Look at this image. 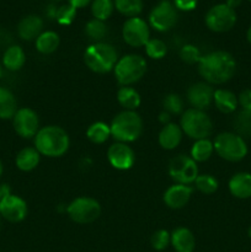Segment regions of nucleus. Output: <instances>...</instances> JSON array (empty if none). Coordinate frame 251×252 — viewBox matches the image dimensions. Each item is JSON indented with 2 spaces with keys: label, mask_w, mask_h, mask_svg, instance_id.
Here are the masks:
<instances>
[{
  "label": "nucleus",
  "mask_w": 251,
  "mask_h": 252,
  "mask_svg": "<svg viewBox=\"0 0 251 252\" xmlns=\"http://www.w3.org/2000/svg\"><path fill=\"white\" fill-rule=\"evenodd\" d=\"M249 1H251V0H249Z\"/></svg>",
  "instance_id": "52"
},
{
  "label": "nucleus",
  "mask_w": 251,
  "mask_h": 252,
  "mask_svg": "<svg viewBox=\"0 0 251 252\" xmlns=\"http://www.w3.org/2000/svg\"><path fill=\"white\" fill-rule=\"evenodd\" d=\"M70 139L65 130L58 126H46L39 128L34 137V148L43 157H63L69 149Z\"/></svg>",
  "instance_id": "2"
},
{
  "label": "nucleus",
  "mask_w": 251,
  "mask_h": 252,
  "mask_svg": "<svg viewBox=\"0 0 251 252\" xmlns=\"http://www.w3.org/2000/svg\"><path fill=\"white\" fill-rule=\"evenodd\" d=\"M180 127L188 138L194 140L207 139L213 132V122L204 111L188 108L181 116Z\"/></svg>",
  "instance_id": "5"
},
{
  "label": "nucleus",
  "mask_w": 251,
  "mask_h": 252,
  "mask_svg": "<svg viewBox=\"0 0 251 252\" xmlns=\"http://www.w3.org/2000/svg\"><path fill=\"white\" fill-rule=\"evenodd\" d=\"M117 51L106 42H96L90 44L84 52V62L91 71L105 74L113 70L118 62Z\"/></svg>",
  "instance_id": "3"
},
{
  "label": "nucleus",
  "mask_w": 251,
  "mask_h": 252,
  "mask_svg": "<svg viewBox=\"0 0 251 252\" xmlns=\"http://www.w3.org/2000/svg\"><path fill=\"white\" fill-rule=\"evenodd\" d=\"M2 170H4V167H2V162H1V160H0V177H1V175H2Z\"/></svg>",
  "instance_id": "47"
},
{
  "label": "nucleus",
  "mask_w": 251,
  "mask_h": 252,
  "mask_svg": "<svg viewBox=\"0 0 251 252\" xmlns=\"http://www.w3.org/2000/svg\"><path fill=\"white\" fill-rule=\"evenodd\" d=\"M93 0H68V4H70L71 6L75 7L76 10L81 9V7L88 6Z\"/></svg>",
  "instance_id": "42"
},
{
  "label": "nucleus",
  "mask_w": 251,
  "mask_h": 252,
  "mask_svg": "<svg viewBox=\"0 0 251 252\" xmlns=\"http://www.w3.org/2000/svg\"><path fill=\"white\" fill-rule=\"evenodd\" d=\"M239 105L243 107V110H251V89L241 91L238 97Z\"/></svg>",
  "instance_id": "41"
},
{
  "label": "nucleus",
  "mask_w": 251,
  "mask_h": 252,
  "mask_svg": "<svg viewBox=\"0 0 251 252\" xmlns=\"http://www.w3.org/2000/svg\"><path fill=\"white\" fill-rule=\"evenodd\" d=\"M61 43L59 34L54 31H43L36 38V49L42 54H52L57 51Z\"/></svg>",
  "instance_id": "27"
},
{
  "label": "nucleus",
  "mask_w": 251,
  "mask_h": 252,
  "mask_svg": "<svg viewBox=\"0 0 251 252\" xmlns=\"http://www.w3.org/2000/svg\"><path fill=\"white\" fill-rule=\"evenodd\" d=\"M111 135L120 143H132L142 135L143 120L135 111H122L110 125Z\"/></svg>",
  "instance_id": "4"
},
{
  "label": "nucleus",
  "mask_w": 251,
  "mask_h": 252,
  "mask_svg": "<svg viewBox=\"0 0 251 252\" xmlns=\"http://www.w3.org/2000/svg\"><path fill=\"white\" fill-rule=\"evenodd\" d=\"M17 110L14 94L9 89L0 86V120H11Z\"/></svg>",
  "instance_id": "25"
},
{
  "label": "nucleus",
  "mask_w": 251,
  "mask_h": 252,
  "mask_svg": "<svg viewBox=\"0 0 251 252\" xmlns=\"http://www.w3.org/2000/svg\"><path fill=\"white\" fill-rule=\"evenodd\" d=\"M150 243H152V246L154 250H165V249L171 244V234L167 230H164V229L155 231V233L153 234Z\"/></svg>",
  "instance_id": "37"
},
{
  "label": "nucleus",
  "mask_w": 251,
  "mask_h": 252,
  "mask_svg": "<svg viewBox=\"0 0 251 252\" xmlns=\"http://www.w3.org/2000/svg\"><path fill=\"white\" fill-rule=\"evenodd\" d=\"M115 9L127 17H137L143 11V0H113Z\"/></svg>",
  "instance_id": "30"
},
{
  "label": "nucleus",
  "mask_w": 251,
  "mask_h": 252,
  "mask_svg": "<svg viewBox=\"0 0 251 252\" xmlns=\"http://www.w3.org/2000/svg\"><path fill=\"white\" fill-rule=\"evenodd\" d=\"M0 221H1V216H0Z\"/></svg>",
  "instance_id": "51"
},
{
  "label": "nucleus",
  "mask_w": 251,
  "mask_h": 252,
  "mask_svg": "<svg viewBox=\"0 0 251 252\" xmlns=\"http://www.w3.org/2000/svg\"><path fill=\"white\" fill-rule=\"evenodd\" d=\"M107 32L108 29L105 21H101V20L93 19L85 25V34L91 41H94V43L103 42V38L107 36Z\"/></svg>",
  "instance_id": "31"
},
{
  "label": "nucleus",
  "mask_w": 251,
  "mask_h": 252,
  "mask_svg": "<svg viewBox=\"0 0 251 252\" xmlns=\"http://www.w3.org/2000/svg\"><path fill=\"white\" fill-rule=\"evenodd\" d=\"M0 216L10 223H20L27 216V204L21 197L9 194L0 202Z\"/></svg>",
  "instance_id": "14"
},
{
  "label": "nucleus",
  "mask_w": 251,
  "mask_h": 252,
  "mask_svg": "<svg viewBox=\"0 0 251 252\" xmlns=\"http://www.w3.org/2000/svg\"><path fill=\"white\" fill-rule=\"evenodd\" d=\"M249 235L251 236V228H250V230H249Z\"/></svg>",
  "instance_id": "49"
},
{
  "label": "nucleus",
  "mask_w": 251,
  "mask_h": 252,
  "mask_svg": "<svg viewBox=\"0 0 251 252\" xmlns=\"http://www.w3.org/2000/svg\"><path fill=\"white\" fill-rule=\"evenodd\" d=\"M115 76L122 86H130L138 83L147 73V62L139 54H127L118 59Z\"/></svg>",
  "instance_id": "6"
},
{
  "label": "nucleus",
  "mask_w": 251,
  "mask_h": 252,
  "mask_svg": "<svg viewBox=\"0 0 251 252\" xmlns=\"http://www.w3.org/2000/svg\"><path fill=\"white\" fill-rule=\"evenodd\" d=\"M107 159L117 170H129L134 165L135 154L127 143L116 142L107 150Z\"/></svg>",
  "instance_id": "15"
},
{
  "label": "nucleus",
  "mask_w": 251,
  "mask_h": 252,
  "mask_svg": "<svg viewBox=\"0 0 251 252\" xmlns=\"http://www.w3.org/2000/svg\"><path fill=\"white\" fill-rule=\"evenodd\" d=\"M53 1H62V0H53Z\"/></svg>",
  "instance_id": "50"
},
{
  "label": "nucleus",
  "mask_w": 251,
  "mask_h": 252,
  "mask_svg": "<svg viewBox=\"0 0 251 252\" xmlns=\"http://www.w3.org/2000/svg\"><path fill=\"white\" fill-rule=\"evenodd\" d=\"M229 191L235 198L248 199L251 197V174L238 172L229 180Z\"/></svg>",
  "instance_id": "19"
},
{
  "label": "nucleus",
  "mask_w": 251,
  "mask_h": 252,
  "mask_svg": "<svg viewBox=\"0 0 251 252\" xmlns=\"http://www.w3.org/2000/svg\"><path fill=\"white\" fill-rule=\"evenodd\" d=\"M171 245L176 252H193L196 248L194 235L189 229L180 226L171 233Z\"/></svg>",
  "instance_id": "21"
},
{
  "label": "nucleus",
  "mask_w": 251,
  "mask_h": 252,
  "mask_svg": "<svg viewBox=\"0 0 251 252\" xmlns=\"http://www.w3.org/2000/svg\"><path fill=\"white\" fill-rule=\"evenodd\" d=\"M76 15V9L70 4L62 5L58 7L56 15V20L61 25H70L74 21Z\"/></svg>",
  "instance_id": "39"
},
{
  "label": "nucleus",
  "mask_w": 251,
  "mask_h": 252,
  "mask_svg": "<svg viewBox=\"0 0 251 252\" xmlns=\"http://www.w3.org/2000/svg\"><path fill=\"white\" fill-rule=\"evenodd\" d=\"M169 175L176 184L191 185L194 184L198 176V166L191 157L177 155L170 161Z\"/></svg>",
  "instance_id": "9"
},
{
  "label": "nucleus",
  "mask_w": 251,
  "mask_h": 252,
  "mask_svg": "<svg viewBox=\"0 0 251 252\" xmlns=\"http://www.w3.org/2000/svg\"><path fill=\"white\" fill-rule=\"evenodd\" d=\"M69 218L78 224H90L101 214V206L95 198L79 197L66 207Z\"/></svg>",
  "instance_id": "8"
},
{
  "label": "nucleus",
  "mask_w": 251,
  "mask_h": 252,
  "mask_svg": "<svg viewBox=\"0 0 251 252\" xmlns=\"http://www.w3.org/2000/svg\"><path fill=\"white\" fill-rule=\"evenodd\" d=\"M214 90L208 83L193 84L187 90V100L191 103L192 108L207 110L213 103Z\"/></svg>",
  "instance_id": "16"
},
{
  "label": "nucleus",
  "mask_w": 251,
  "mask_h": 252,
  "mask_svg": "<svg viewBox=\"0 0 251 252\" xmlns=\"http://www.w3.org/2000/svg\"><path fill=\"white\" fill-rule=\"evenodd\" d=\"M214 152L221 158L230 162L241 161L248 154V145L236 133L223 132L214 139Z\"/></svg>",
  "instance_id": "7"
},
{
  "label": "nucleus",
  "mask_w": 251,
  "mask_h": 252,
  "mask_svg": "<svg viewBox=\"0 0 251 252\" xmlns=\"http://www.w3.org/2000/svg\"><path fill=\"white\" fill-rule=\"evenodd\" d=\"M12 126H14L15 132L21 138H25V139L34 138L39 130L38 116L29 107L19 108L12 117Z\"/></svg>",
  "instance_id": "13"
},
{
  "label": "nucleus",
  "mask_w": 251,
  "mask_h": 252,
  "mask_svg": "<svg viewBox=\"0 0 251 252\" xmlns=\"http://www.w3.org/2000/svg\"><path fill=\"white\" fill-rule=\"evenodd\" d=\"M86 137L94 144H103L111 137L110 126L103 122H95L86 130Z\"/></svg>",
  "instance_id": "29"
},
{
  "label": "nucleus",
  "mask_w": 251,
  "mask_h": 252,
  "mask_svg": "<svg viewBox=\"0 0 251 252\" xmlns=\"http://www.w3.org/2000/svg\"><path fill=\"white\" fill-rule=\"evenodd\" d=\"M236 61L229 52L214 51L202 56L198 63V73L209 85H220L234 76Z\"/></svg>",
  "instance_id": "1"
},
{
  "label": "nucleus",
  "mask_w": 251,
  "mask_h": 252,
  "mask_svg": "<svg viewBox=\"0 0 251 252\" xmlns=\"http://www.w3.org/2000/svg\"><path fill=\"white\" fill-rule=\"evenodd\" d=\"M115 10L113 0H93L91 1V12L94 19L106 21L112 15Z\"/></svg>",
  "instance_id": "32"
},
{
  "label": "nucleus",
  "mask_w": 251,
  "mask_h": 252,
  "mask_svg": "<svg viewBox=\"0 0 251 252\" xmlns=\"http://www.w3.org/2000/svg\"><path fill=\"white\" fill-rule=\"evenodd\" d=\"M182 134H184V132H182L180 126H177L176 123H167L159 133L160 147L165 150L175 149L181 143Z\"/></svg>",
  "instance_id": "20"
},
{
  "label": "nucleus",
  "mask_w": 251,
  "mask_h": 252,
  "mask_svg": "<svg viewBox=\"0 0 251 252\" xmlns=\"http://www.w3.org/2000/svg\"><path fill=\"white\" fill-rule=\"evenodd\" d=\"M214 152V145L211 140L199 139L193 143L191 148V158L196 162H204L212 157Z\"/></svg>",
  "instance_id": "28"
},
{
  "label": "nucleus",
  "mask_w": 251,
  "mask_h": 252,
  "mask_svg": "<svg viewBox=\"0 0 251 252\" xmlns=\"http://www.w3.org/2000/svg\"><path fill=\"white\" fill-rule=\"evenodd\" d=\"M192 192H193V189L189 185L175 184L165 191L162 199L169 208L181 209L188 203Z\"/></svg>",
  "instance_id": "17"
},
{
  "label": "nucleus",
  "mask_w": 251,
  "mask_h": 252,
  "mask_svg": "<svg viewBox=\"0 0 251 252\" xmlns=\"http://www.w3.org/2000/svg\"><path fill=\"white\" fill-rule=\"evenodd\" d=\"M246 38H248V42L251 44V26L249 27L248 32H246Z\"/></svg>",
  "instance_id": "46"
},
{
  "label": "nucleus",
  "mask_w": 251,
  "mask_h": 252,
  "mask_svg": "<svg viewBox=\"0 0 251 252\" xmlns=\"http://www.w3.org/2000/svg\"><path fill=\"white\" fill-rule=\"evenodd\" d=\"M194 186H196V189H198L201 193L212 194L218 189L219 184L218 180L214 176L208 174H203L197 176L196 181H194Z\"/></svg>",
  "instance_id": "34"
},
{
  "label": "nucleus",
  "mask_w": 251,
  "mask_h": 252,
  "mask_svg": "<svg viewBox=\"0 0 251 252\" xmlns=\"http://www.w3.org/2000/svg\"><path fill=\"white\" fill-rule=\"evenodd\" d=\"M26 62V54L20 46H10L2 56V64L10 71H17L24 66Z\"/></svg>",
  "instance_id": "24"
},
{
  "label": "nucleus",
  "mask_w": 251,
  "mask_h": 252,
  "mask_svg": "<svg viewBox=\"0 0 251 252\" xmlns=\"http://www.w3.org/2000/svg\"><path fill=\"white\" fill-rule=\"evenodd\" d=\"M162 106L170 115H180L184 111V101L177 94H169L162 101Z\"/></svg>",
  "instance_id": "36"
},
{
  "label": "nucleus",
  "mask_w": 251,
  "mask_h": 252,
  "mask_svg": "<svg viewBox=\"0 0 251 252\" xmlns=\"http://www.w3.org/2000/svg\"><path fill=\"white\" fill-rule=\"evenodd\" d=\"M43 32V20L37 15H27L20 20L17 33L24 41H33Z\"/></svg>",
  "instance_id": "18"
},
{
  "label": "nucleus",
  "mask_w": 251,
  "mask_h": 252,
  "mask_svg": "<svg viewBox=\"0 0 251 252\" xmlns=\"http://www.w3.org/2000/svg\"><path fill=\"white\" fill-rule=\"evenodd\" d=\"M145 53L152 59H161L166 56L167 47L164 41L159 38H150L145 44Z\"/></svg>",
  "instance_id": "35"
},
{
  "label": "nucleus",
  "mask_w": 251,
  "mask_h": 252,
  "mask_svg": "<svg viewBox=\"0 0 251 252\" xmlns=\"http://www.w3.org/2000/svg\"><path fill=\"white\" fill-rule=\"evenodd\" d=\"M170 118H171V115H170V113H167L166 111H164V112L160 113L159 121L161 123H164V126H165V125H167V123H170Z\"/></svg>",
  "instance_id": "44"
},
{
  "label": "nucleus",
  "mask_w": 251,
  "mask_h": 252,
  "mask_svg": "<svg viewBox=\"0 0 251 252\" xmlns=\"http://www.w3.org/2000/svg\"><path fill=\"white\" fill-rule=\"evenodd\" d=\"M236 134L243 138H251V110H241L234 120Z\"/></svg>",
  "instance_id": "33"
},
{
  "label": "nucleus",
  "mask_w": 251,
  "mask_h": 252,
  "mask_svg": "<svg viewBox=\"0 0 251 252\" xmlns=\"http://www.w3.org/2000/svg\"><path fill=\"white\" fill-rule=\"evenodd\" d=\"M177 22V9L167 0L160 1L153 7L149 14V24L159 32H166L171 30Z\"/></svg>",
  "instance_id": "12"
},
{
  "label": "nucleus",
  "mask_w": 251,
  "mask_h": 252,
  "mask_svg": "<svg viewBox=\"0 0 251 252\" xmlns=\"http://www.w3.org/2000/svg\"><path fill=\"white\" fill-rule=\"evenodd\" d=\"M241 1H243V0H226L225 4L228 5L229 7H231V9L235 10V7H238L239 5L241 4Z\"/></svg>",
  "instance_id": "45"
},
{
  "label": "nucleus",
  "mask_w": 251,
  "mask_h": 252,
  "mask_svg": "<svg viewBox=\"0 0 251 252\" xmlns=\"http://www.w3.org/2000/svg\"><path fill=\"white\" fill-rule=\"evenodd\" d=\"M198 0H174V6L181 11H191L196 9Z\"/></svg>",
  "instance_id": "40"
},
{
  "label": "nucleus",
  "mask_w": 251,
  "mask_h": 252,
  "mask_svg": "<svg viewBox=\"0 0 251 252\" xmlns=\"http://www.w3.org/2000/svg\"><path fill=\"white\" fill-rule=\"evenodd\" d=\"M213 102L216 107L218 108V111H220L221 113H225V115L233 113L239 105L235 94L225 90V89H218V90L214 91Z\"/></svg>",
  "instance_id": "22"
},
{
  "label": "nucleus",
  "mask_w": 251,
  "mask_h": 252,
  "mask_svg": "<svg viewBox=\"0 0 251 252\" xmlns=\"http://www.w3.org/2000/svg\"><path fill=\"white\" fill-rule=\"evenodd\" d=\"M122 37L130 47H144L150 39L149 25L139 16L130 17L123 24Z\"/></svg>",
  "instance_id": "11"
},
{
  "label": "nucleus",
  "mask_w": 251,
  "mask_h": 252,
  "mask_svg": "<svg viewBox=\"0 0 251 252\" xmlns=\"http://www.w3.org/2000/svg\"><path fill=\"white\" fill-rule=\"evenodd\" d=\"M180 58L185 63L194 64L199 63L202 56L201 52H199V49L196 46H193V44H185L181 48V51H180Z\"/></svg>",
  "instance_id": "38"
},
{
  "label": "nucleus",
  "mask_w": 251,
  "mask_h": 252,
  "mask_svg": "<svg viewBox=\"0 0 251 252\" xmlns=\"http://www.w3.org/2000/svg\"><path fill=\"white\" fill-rule=\"evenodd\" d=\"M1 75H2V69L1 66H0V78H1Z\"/></svg>",
  "instance_id": "48"
},
{
  "label": "nucleus",
  "mask_w": 251,
  "mask_h": 252,
  "mask_svg": "<svg viewBox=\"0 0 251 252\" xmlns=\"http://www.w3.org/2000/svg\"><path fill=\"white\" fill-rule=\"evenodd\" d=\"M9 194H11V189H10L9 185L6 184H0V202L7 197Z\"/></svg>",
  "instance_id": "43"
},
{
  "label": "nucleus",
  "mask_w": 251,
  "mask_h": 252,
  "mask_svg": "<svg viewBox=\"0 0 251 252\" xmlns=\"http://www.w3.org/2000/svg\"><path fill=\"white\" fill-rule=\"evenodd\" d=\"M117 101L126 111H135L140 106V95L132 86H122L117 93Z\"/></svg>",
  "instance_id": "26"
},
{
  "label": "nucleus",
  "mask_w": 251,
  "mask_h": 252,
  "mask_svg": "<svg viewBox=\"0 0 251 252\" xmlns=\"http://www.w3.org/2000/svg\"><path fill=\"white\" fill-rule=\"evenodd\" d=\"M39 160H41V154L37 152L36 148L27 147L17 153L15 162H16L17 169L21 170V171L29 172L38 166Z\"/></svg>",
  "instance_id": "23"
},
{
  "label": "nucleus",
  "mask_w": 251,
  "mask_h": 252,
  "mask_svg": "<svg viewBox=\"0 0 251 252\" xmlns=\"http://www.w3.org/2000/svg\"><path fill=\"white\" fill-rule=\"evenodd\" d=\"M204 21L211 31L218 33L228 32L233 29L236 22L235 10L229 7L226 4H217L207 11Z\"/></svg>",
  "instance_id": "10"
}]
</instances>
